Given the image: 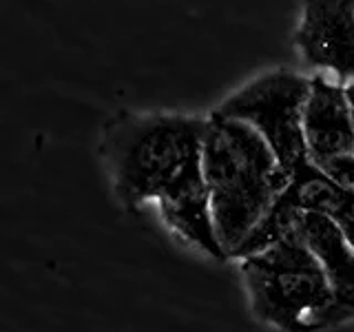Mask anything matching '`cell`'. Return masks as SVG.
Instances as JSON below:
<instances>
[{
	"label": "cell",
	"instance_id": "3957f363",
	"mask_svg": "<svg viewBox=\"0 0 354 332\" xmlns=\"http://www.w3.org/2000/svg\"><path fill=\"white\" fill-rule=\"evenodd\" d=\"M241 273L254 310L270 324L290 332H308L352 317L315 255L288 228L279 239L241 255Z\"/></svg>",
	"mask_w": 354,
	"mask_h": 332
},
{
	"label": "cell",
	"instance_id": "277c9868",
	"mask_svg": "<svg viewBox=\"0 0 354 332\" xmlns=\"http://www.w3.org/2000/svg\"><path fill=\"white\" fill-rule=\"evenodd\" d=\"M308 82L310 75L290 69L266 71L228 95L213 113L250 127L292 175L308 162L301 136Z\"/></svg>",
	"mask_w": 354,
	"mask_h": 332
},
{
	"label": "cell",
	"instance_id": "5b68a950",
	"mask_svg": "<svg viewBox=\"0 0 354 332\" xmlns=\"http://www.w3.org/2000/svg\"><path fill=\"white\" fill-rule=\"evenodd\" d=\"M352 82L310 73L301 118L306 160L328 180L352 191L354 182V131Z\"/></svg>",
	"mask_w": 354,
	"mask_h": 332
},
{
	"label": "cell",
	"instance_id": "6da1fadb",
	"mask_svg": "<svg viewBox=\"0 0 354 332\" xmlns=\"http://www.w3.org/2000/svg\"><path fill=\"white\" fill-rule=\"evenodd\" d=\"M202 136L204 118L120 113L104 129L102 155L115 193L127 204L155 202L173 232L224 257L202 180Z\"/></svg>",
	"mask_w": 354,
	"mask_h": 332
},
{
	"label": "cell",
	"instance_id": "52a82bcc",
	"mask_svg": "<svg viewBox=\"0 0 354 332\" xmlns=\"http://www.w3.org/2000/svg\"><path fill=\"white\" fill-rule=\"evenodd\" d=\"M290 230L324 266L343 302L352 304V239L335 219L319 210L297 208Z\"/></svg>",
	"mask_w": 354,
	"mask_h": 332
},
{
	"label": "cell",
	"instance_id": "8992f818",
	"mask_svg": "<svg viewBox=\"0 0 354 332\" xmlns=\"http://www.w3.org/2000/svg\"><path fill=\"white\" fill-rule=\"evenodd\" d=\"M295 47L313 73L352 82L354 0H304Z\"/></svg>",
	"mask_w": 354,
	"mask_h": 332
},
{
	"label": "cell",
	"instance_id": "7a4b0ae2",
	"mask_svg": "<svg viewBox=\"0 0 354 332\" xmlns=\"http://www.w3.org/2000/svg\"><path fill=\"white\" fill-rule=\"evenodd\" d=\"M202 180L217 246L221 255L239 257L286 191L290 173L250 127L210 113L204 118Z\"/></svg>",
	"mask_w": 354,
	"mask_h": 332
}]
</instances>
